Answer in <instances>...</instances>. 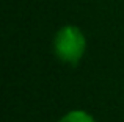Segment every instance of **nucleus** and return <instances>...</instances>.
I'll use <instances>...</instances> for the list:
<instances>
[{
  "instance_id": "obj_1",
  "label": "nucleus",
  "mask_w": 124,
  "mask_h": 122,
  "mask_svg": "<svg viewBox=\"0 0 124 122\" xmlns=\"http://www.w3.org/2000/svg\"><path fill=\"white\" fill-rule=\"evenodd\" d=\"M86 50V38L76 25H64L54 38V52L57 58L68 64H77Z\"/></svg>"
},
{
  "instance_id": "obj_2",
  "label": "nucleus",
  "mask_w": 124,
  "mask_h": 122,
  "mask_svg": "<svg viewBox=\"0 0 124 122\" xmlns=\"http://www.w3.org/2000/svg\"><path fill=\"white\" fill-rule=\"evenodd\" d=\"M57 122H96L91 114H88L83 110H72L66 113L63 117H60Z\"/></svg>"
}]
</instances>
